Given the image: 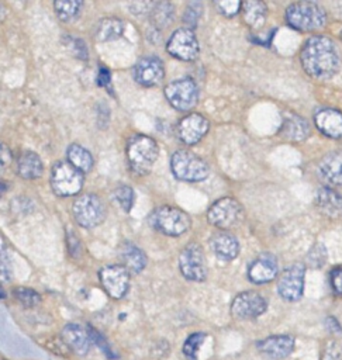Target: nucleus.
<instances>
[{
	"mask_svg": "<svg viewBox=\"0 0 342 360\" xmlns=\"http://www.w3.org/2000/svg\"><path fill=\"white\" fill-rule=\"evenodd\" d=\"M300 60L311 77L329 79L339 70L341 51L331 38L314 35L304 42Z\"/></svg>",
	"mask_w": 342,
	"mask_h": 360,
	"instance_id": "obj_1",
	"label": "nucleus"
},
{
	"mask_svg": "<svg viewBox=\"0 0 342 360\" xmlns=\"http://www.w3.org/2000/svg\"><path fill=\"white\" fill-rule=\"evenodd\" d=\"M65 42H66V45L72 49V52L77 58H80V59H86L87 58L89 52H87V48H86V45H84V42L82 39L73 38V37H66Z\"/></svg>",
	"mask_w": 342,
	"mask_h": 360,
	"instance_id": "obj_39",
	"label": "nucleus"
},
{
	"mask_svg": "<svg viewBox=\"0 0 342 360\" xmlns=\"http://www.w3.org/2000/svg\"><path fill=\"white\" fill-rule=\"evenodd\" d=\"M327 325H328V329L331 330V332H336V333H341L342 332V329H341V326H339V323L336 322V319H334V318H328L327 319Z\"/></svg>",
	"mask_w": 342,
	"mask_h": 360,
	"instance_id": "obj_44",
	"label": "nucleus"
},
{
	"mask_svg": "<svg viewBox=\"0 0 342 360\" xmlns=\"http://www.w3.org/2000/svg\"><path fill=\"white\" fill-rule=\"evenodd\" d=\"M13 294L17 298V301H20L27 308L35 307L41 301L39 294L35 290H31V288H27V287H17V288H14Z\"/></svg>",
	"mask_w": 342,
	"mask_h": 360,
	"instance_id": "obj_33",
	"label": "nucleus"
},
{
	"mask_svg": "<svg viewBox=\"0 0 342 360\" xmlns=\"http://www.w3.org/2000/svg\"><path fill=\"white\" fill-rule=\"evenodd\" d=\"M166 51L180 60H194L200 46L197 37L190 28H177L170 35L166 44Z\"/></svg>",
	"mask_w": 342,
	"mask_h": 360,
	"instance_id": "obj_12",
	"label": "nucleus"
},
{
	"mask_svg": "<svg viewBox=\"0 0 342 360\" xmlns=\"http://www.w3.org/2000/svg\"><path fill=\"white\" fill-rule=\"evenodd\" d=\"M89 330H90V335H91V339H93V343H96L104 353H106V356L107 357H111V359H115L117 356L111 352V349H110V345L107 343V340L97 332V330H94L91 326H89Z\"/></svg>",
	"mask_w": 342,
	"mask_h": 360,
	"instance_id": "obj_40",
	"label": "nucleus"
},
{
	"mask_svg": "<svg viewBox=\"0 0 342 360\" xmlns=\"http://www.w3.org/2000/svg\"><path fill=\"white\" fill-rule=\"evenodd\" d=\"M317 208L328 218L338 219L342 217V195L331 187H322L315 195Z\"/></svg>",
	"mask_w": 342,
	"mask_h": 360,
	"instance_id": "obj_22",
	"label": "nucleus"
},
{
	"mask_svg": "<svg viewBox=\"0 0 342 360\" xmlns=\"http://www.w3.org/2000/svg\"><path fill=\"white\" fill-rule=\"evenodd\" d=\"M329 281L332 291L336 295H342V267H335L329 273Z\"/></svg>",
	"mask_w": 342,
	"mask_h": 360,
	"instance_id": "obj_41",
	"label": "nucleus"
},
{
	"mask_svg": "<svg viewBox=\"0 0 342 360\" xmlns=\"http://www.w3.org/2000/svg\"><path fill=\"white\" fill-rule=\"evenodd\" d=\"M258 350L274 360H283L289 357L294 349V338L290 335H273L265 338L256 343Z\"/></svg>",
	"mask_w": 342,
	"mask_h": 360,
	"instance_id": "obj_17",
	"label": "nucleus"
},
{
	"mask_svg": "<svg viewBox=\"0 0 342 360\" xmlns=\"http://www.w3.org/2000/svg\"><path fill=\"white\" fill-rule=\"evenodd\" d=\"M315 127L329 138L342 136V112L335 108H322L314 115Z\"/></svg>",
	"mask_w": 342,
	"mask_h": 360,
	"instance_id": "obj_21",
	"label": "nucleus"
},
{
	"mask_svg": "<svg viewBox=\"0 0 342 360\" xmlns=\"http://www.w3.org/2000/svg\"><path fill=\"white\" fill-rule=\"evenodd\" d=\"M124 22L115 17H106L100 20L96 30V38L99 41H113L122 35Z\"/></svg>",
	"mask_w": 342,
	"mask_h": 360,
	"instance_id": "obj_28",
	"label": "nucleus"
},
{
	"mask_svg": "<svg viewBox=\"0 0 342 360\" xmlns=\"http://www.w3.org/2000/svg\"><path fill=\"white\" fill-rule=\"evenodd\" d=\"M305 266L301 263H294L279 277L277 292L286 301H297L301 298L304 291Z\"/></svg>",
	"mask_w": 342,
	"mask_h": 360,
	"instance_id": "obj_11",
	"label": "nucleus"
},
{
	"mask_svg": "<svg viewBox=\"0 0 342 360\" xmlns=\"http://www.w3.org/2000/svg\"><path fill=\"white\" fill-rule=\"evenodd\" d=\"M163 76L165 68L158 56H144L134 66V77L142 86H156L163 80Z\"/></svg>",
	"mask_w": 342,
	"mask_h": 360,
	"instance_id": "obj_15",
	"label": "nucleus"
},
{
	"mask_svg": "<svg viewBox=\"0 0 342 360\" xmlns=\"http://www.w3.org/2000/svg\"><path fill=\"white\" fill-rule=\"evenodd\" d=\"M215 6L218 8V11L224 15H235L238 11H241L242 8V1L238 0H221V1H215Z\"/></svg>",
	"mask_w": 342,
	"mask_h": 360,
	"instance_id": "obj_38",
	"label": "nucleus"
},
{
	"mask_svg": "<svg viewBox=\"0 0 342 360\" xmlns=\"http://www.w3.org/2000/svg\"><path fill=\"white\" fill-rule=\"evenodd\" d=\"M327 262V249L322 243H317L314 245L308 255H307V263L311 266V267H321L322 264H325Z\"/></svg>",
	"mask_w": 342,
	"mask_h": 360,
	"instance_id": "obj_35",
	"label": "nucleus"
},
{
	"mask_svg": "<svg viewBox=\"0 0 342 360\" xmlns=\"http://www.w3.org/2000/svg\"><path fill=\"white\" fill-rule=\"evenodd\" d=\"M66 153H68L69 163H72L80 172H89L91 169V166H93L91 153L87 149H84L83 146H80L77 143H72L68 148Z\"/></svg>",
	"mask_w": 342,
	"mask_h": 360,
	"instance_id": "obj_29",
	"label": "nucleus"
},
{
	"mask_svg": "<svg viewBox=\"0 0 342 360\" xmlns=\"http://www.w3.org/2000/svg\"><path fill=\"white\" fill-rule=\"evenodd\" d=\"M173 18V6L167 1L156 3L151 11V20L156 27H165L170 24Z\"/></svg>",
	"mask_w": 342,
	"mask_h": 360,
	"instance_id": "obj_30",
	"label": "nucleus"
},
{
	"mask_svg": "<svg viewBox=\"0 0 342 360\" xmlns=\"http://www.w3.org/2000/svg\"><path fill=\"white\" fill-rule=\"evenodd\" d=\"M179 267L182 274L191 281H204L207 277V262L200 245H187L179 257Z\"/></svg>",
	"mask_w": 342,
	"mask_h": 360,
	"instance_id": "obj_9",
	"label": "nucleus"
},
{
	"mask_svg": "<svg viewBox=\"0 0 342 360\" xmlns=\"http://www.w3.org/2000/svg\"><path fill=\"white\" fill-rule=\"evenodd\" d=\"M207 218H208V222L215 225L217 228L228 229L241 221L242 207L236 200L231 197H224L217 200L208 208Z\"/></svg>",
	"mask_w": 342,
	"mask_h": 360,
	"instance_id": "obj_10",
	"label": "nucleus"
},
{
	"mask_svg": "<svg viewBox=\"0 0 342 360\" xmlns=\"http://www.w3.org/2000/svg\"><path fill=\"white\" fill-rule=\"evenodd\" d=\"M208 131V121L201 114H189L177 125V136L187 145L198 142Z\"/></svg>",
	"mask_w": 342,
	"mask_h": 360,
	"instance_id": "obj_18",
	"label": "nucleus"
},
{
	"mask_svg": "<svg viewBox=\"0 0 342 360\" xmlns=\"http://www.w3.org/2000/svg\"><path fill=\"white\" fill-rule=\"evenodd\" d=\"M120 257L122 260V266L132 274H138L146 266L145 253L131 242H124L120 248Z\"/></svg>",
	"mask_w": 342,
	"mask_h": 360,
	"instance_id": "obj_24",
	"label": "nucleus"
},
{
	"mask_svg": "<svg viewBox=\"0 0 342 360\" xmlns=\"http://www.w3.org/2000/svg\"><path fill=\"white\" fill-rule=\"evenodd\" d=\"M170 167L173 174L183 181H201L208 173V165L191 150H177L172 155Z\"/></svg>",
	"mask_w": 342,
	"mask_h": 360,
	"instance_id": "obj_4",
	"label": "nucleus"
},
{
	"mask_svg": "<svg viewBox=\"0 0 342 360\" xmlns=\"http://www.w3.org/2000/svg\"><path fill=\"white\" fill-rule=\"evenodd\" d=\"M211 245H213V249H214L217 257L221 260H227V262L234 260L239 252V243H238L236 238L227 232L217 233L213 238Z\"/></svg>",
	"mask_w": 342,
	"mask_h": 360,
	"instance_id": "obj_25",
	"label": "nucleus"
},
{
	"mask_svg": "<svg viewBox=\"0 0 342 360\" xmlns=\"http://www.w3.org/2000/svg\"><path fill=\"white\" fill-rule=\"evenodd\" d=\"M62 340L65 345L76 354H86L93 343L89 326L83 328L82 325L77 323H68L62 329Z\"/></svg>",
	"mask_w": 342,
	"mask_h": 360,
	"instance_id": "obj_19",
	"label": "nucleus"
},
{
	"mask_svg": "<svg viewBox=\"0 0 342 360\" xmlns=\"http://www.w3.org/2000/svg\"><path fill=\"white\" fill-rule=\"evenodd\" d=\"M51 186L55 194L62 197L75 195L83 186V174L69 162H58L52 167Z\"/></svg>",
	"mask_w": 342,
	"mask_h": 360,
	"instance_id": "obj_5",
	"label": "nucleus"
},
{
	"mask_svg": "<svg viewBox=\"0 0 342 360\" xmlns=\"http://www.w3.org/2000/svg\"><path fill=\"white\" fill-rule=\"evenodd\" d=\"M18 174L23 179L27 180H32L37 179L42 174L44 166L42 162L39 159V156L34 152H24L20 158H18Z\"/></svg>",
	"mask_w": 342,
	"mask_h": 360,
	"instance_id": "obj_27",
	"label": "nucleus"
},
{
	"mask_svg": "<svg viewBox=\"0 0 342 360\" xmlns=\"http://www.w3.org/2000/svg\"><path fill=\"white\" fill-rule=\"evenodd\" d=\"M203 14V4L200 1H190L186 7V11L183 14V21L189 25V27H196L197 21L200 20Z\"/></svg>",
	"mask_w": 342,
	"mask_h": 360,
	"instance_id": "obj_36",
	"label": "nucleus"
},
{
	"mask_svg": "<svg viewBox=\"0 0 342 360\" xmlns=\"http://www.w3.org/2000/svg\"><path fill=\"white\" fill-rule=\"evenodd\" d=\"M165 97L176 110L189 111L197 104L198 89L194 80H191L190 77H183L170 82L165 87Z\"/></svg>",
	"mask_w": 342,
	"mask_h": 360,
	"instance_id": "obj_8",
	"label": "nucleus"
},
{
	"mask_svg": "<svg viewBox=\"0 0 342 360\" xmlns=\"http://www.w3.org/2000/svg\"><path fill=\"white\" fill-rule=\"evenodd\" d=\"M319 177L329 186H342V150L325 155L318 165Z\"/></svg>",
	"mask_w": 342,
	"mask_h": 360,
	"instance_id": "obj_20",
	"label": "nucleus"
},
{
	"mask_svg": "<svg viewBox=\"0 0 342 360\" xmlns=\"http://www.w3.org/2000/svg\"><path fill=\"white\" fill-rule=\"evenodd\" d=\"M72 211L76 222L83 228H94L106 217V207L96 194L79 195L72 205Z\"/></svg>",
	"mask_w": 342,
	"mask_h": 360,
	"instance_id": "obj_6",
	"label": "nucleus"
},
{
	"mask_svg": "<svg viewBox=\"0 0 342 360\" xmlns=\"http://www.w3.org/2000/svg\"><path fill=\"white\" fill-rule=\"evenodd\" d=\"M114 198L125 212H129L134 204V190L128 186H120L114 190Z\"/></svg>",
	"mask_w": 342,
	"mask_h": 360,
	"instance_id": "obj_34",
	"label": "nucleus"
},
{
	"mask_svg": "<svg viewBox=\"0 0 342 360\" xmlns=\"http://www.w3.org/2000/svg\"><path fill=\"white\" fill-rule=\"evenodd\" d=\"M279 273V263L274 255L262 253L259 255L248 269V277L255 284H265L276 278Z\"/></svg>",
	"mask_w": 342,
	"mask_h": 360,
	"instance_id": "obj_16",
	"label": "nucleus"
},
{
	"mask_svg": "<svg viewBox=\"0 0 342 360\" xmlns=\"http://www.w3.org/2000/svg\"><path fill=\"white\" fill-rule=\"evenodd\" d=\"M242 17L246 22L253 30H259L263 27L267 15V7L263 1L259 0H248L242 3Z\"/></svg>",
	"mask_w": 342,
	"mask_h": 360,
	"instance_id": "obj_26",
	"label": "nucleus"
},
{
	"mask_svg": "<svg viewBox=\"0 0 342 360\" xmlns=\"http://www.w3.org/2000/svg\"><path fill=\"white\" fill-rule=\"evenodd\" d=\"M11 160V152L6 145H1V166H6Z\"/></svg>",
	"mask_w": 342,
	"mask_h": 360,
	"instance_id": "obj_43",
	"label": "nucleus"
},
{
	"mask_svg": "<svg viewBox=\"0 0 342 360\" xmlns=\"http://www.w3.org/2000/svg\"><path fill=\"white\" fill-rule=\"evenodd\" d=\"M341 35H342V34H341Z\"/></svg>",
	"mask_w": 342,
	"mask_h": 360,
	"instance_id": "obj_45",
	"label": "nucleus"
},
{
	"mask_svg": "<svg viewBox=\"0 0 342 360\" xmlns=\"http://www.w3.org/2000/svg\"><path fill=\"white\" fill-rule=\"evenodd\" d=\"M321 360H342V346L334 339L328 340L322 347Z\"/></svg>",
	"mask_w": 342,
	"mask_h": 360,
	"instance_id": "obj_37",
	"label": "nucleus"
},
{
	"mask_svg": "<svg viewBox=\"0 0 342 360\" xmlns=\"http://www.w3.org/2000/svg\"><path fill=\"white\" fill-rule=\"evenodd\" d=\"M204 339H205L204 332H194L186 339V342L183 345V353L189 360H196L197 359V352L201 347Z\"/></svg>",
	"mask_w": 342,
	"mask_h": 360,
	"instance_id": "obj_32",
	"label": "nucleus"
},
{
	"mask_svg": "<svg viewBox=\"0 0 342 360\" xmlns=\"http://www.w3.org/2000/svg\"><path fill=\"white\" fill-rule=\"evenodd\" d=\"M190 217L175 207H160L152 214V225L165 235L179 236L190 228Z\"/></svg>",
	"mask_w": 342,
	"mask_h": 360,
	"instance_id": "obj_7",
	"label": "nucleus"
},
{
	"mask_svg": "<svg viewBox=\"0 0 342 360\" xmlns=\"http://www.w3.org/2000/svg\"><path fill=\"white\" fill-rule=\"evenodd\" d=\"M103 288L111 298H122L129 287V271L122 264L106 266L99 271Z\"/></svg>",
	"mask_w": 342,
	"mask_h": 360,
	"instance_id": "obj_13",
	"label": "nucleus"
},
{
	"mask_svg": "<svg viewBox=\"0 0 342 360\" xmlns=\"http://www.w3.org/2000/svg\"><path fill=\"white\" fill-rule=\"evenodd\" d=\"M267 309L266 300L256 291H243L238 294L232 304L231 312L238 319H253Z\"/></svg>",
	"mask_w": 342,
	"mask_h": 360,
	"instance_id": "obj_14",
	"label": "nucleus"
},
{
	"mask_svg": "<svg viewBox=\"0 0 342 360\" xmlns=\"http://www.w3.org/2000/svg\"><path fill=\"white\" fill-rule=\"evenodd\" d=\"M159 155V148L155 139L146 135H135L127 145V159L129 167L138 174H146Z\"/></svg>",
	"mask_w": 342,
	"mask_h": 360,
	"instance_id": "obj_3",
	"label": "nucleus"
},
{
	"mask_svg": "<svg viewBox=\"0 0 342 360\" xmlns=\"http://www.w3.org/2000/svg\"><path fill=\"white\" fill-rule=\"evenodd\" d=\"M110 79H111V75H110L108 69L104 68V66H100L99 73H97V84L99 86H107L110 83Z\"/></svg>",
	"mask_w": 342,
	"mask_h": 360,
	"instance_id": "obj_42",
	"label": "nucleus"
},
{
	"mask_svg": "<svg viewBox=\"0 0 342 360\" xmlns=\"http://www.w3.org/2000/svg\"><path fill=\"white\" fill-rule=\"evenodd\" d=\"M279 134L289 141H304L310 134V125L304 118L296 114H289L284 117Z\"/></svg>",
	"mask_w": 342,
	"mask_h": 360,
	"instance_id": "obj_23",
	"label": "nucleus"
},
{
	"mask_svg": "<svg viewBox=\"0 0 342 360\" xmlns=\"http://www.w3.org/2000/svg\"><path fill=\"white\" fill-rule=\"evenodd\" d=\"M82 4L83 3L79 0H76V1L75 0L73 1H55L53 7L62 21H70L77 17Z\"/></svg>",
	"mask_w": 342,
	"mask_h": 360,
	"instance_id": "obj_31",
	"label": "nucleus"
},
{
	"mask_svg": "<svg viewBox=\"0 0 342 360\" xmlns=\"http://www.w3.org/2000/svg\"><path fill=\"white\" fill-rule=\"evenodd\" d=\"M286 20L298 31H314L325 25L327 13L317 3L297 1L286 8Z\"/></svg>",
	"mask_w": 342,
	"mask_h": 360,
	"instance_id": "obj_2",
	"label": "nucleus"
}]
</instances>
